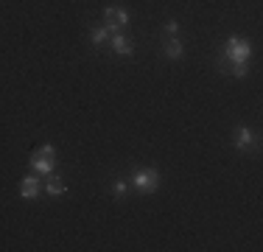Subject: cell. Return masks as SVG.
I'll return each mask as SVG.
<instances>
[{
	"label": "cell",
	"instance_id": "1",
	"mask_svg": "<svg viewBox=\"0 0 263 252\" xmlns=\"http://www.w3.org/2000/svg\"><path fill=\"white\" fill-rule=\"evenodd\" d=\"M132 185H135V191H140V193H154L160 188L157 168H137L135 176H132Z\"/></svg>",
	"mask_w": 263,
	"mask_h": 252
},
{
	"label": "cell",
	"instance_id": "12",
	"mask_svg": "<svg viewBox=\"0 0 263 252\" xmlns=\"http://www.w3.org/2000/svg\"><path fill=\"white\" fill-rule=\"evenodd\" d=\"M126 188H129L126 179H118V182H115V193H118V196H123V193H126Z\"/></svg>",
	"mask_w": 263,
	"mask_h": 252
},
{
	"label": "cell",
	"instance_id": "8",
	"mask_svg": "<svg viewBox=\"0 0 263 252\" xmlns=\"http://www.w3.org/2000/svg\"><path fill=\"white\" fill-rule=\"evenodd\" d=\"M48 193H51V196L65 193V182H62V176H48Z\"/></svg>",
	"mask_w": 263,
	"mask_h": 252
},
{
	"label": "cell",
	"instance_id": "11",
	"mask_svg": "<svg viewBox=\"0 0 263 252\" xmlns=\"http://www.w3.org/2000/svg\"><path fill=\"white\" fill-rule=\"evenodd\" d=\"M247 62H238V65H233V76H238V79H243V76H247Z\"/></svg>",
	"mask_w": 263,
	"mask_h": 252
},
{
	"label": "cell",
	"instance_id": "2",
	"mask_svg": "<svg viewBox=\"0 0 263 252\" xmlns=\"http://www.w3.org/2000/svg\"><path fill=\"white\" fill-rule=\"evenodd\" d=\"M224 56H227L233 65H238V62H247L249 59V42L241 40V37H230L227 45H224Z\"/></svg>",
	"mask_w": 263,
	"mask_h": 252
},
{
	"label": "cell",
	"instance_id": "10",
	"mask_svg": "<svg viewBox=\"0 0 263 252\" xmlns=\"http://www.w3.org/2000/svg\"><path fill=\"white\" fill-rule=\"evenodd\" d=\"M165 53L171 56V59H179V56H182V42H179L177 37H174V40H168L165 42Z\"/></svg>",
	"mask_w": 263,
	"mask_h": 252
},
{
	"label": "cell",
	"instance_id": "6",
	"mask_svg": "<svg viewBox=\"0 0 263 252\" xmlns=\"http://www.w3.org/2000/svg\"><path fill=\"white\" fill-rule=\"evenodd\" d=\"M36 193H40V179L36 176H26L20 185V196L23 199H36Z\"/></svg>",
	"mask_w": 263,
	"mask_h": 252
},
{
	"label": "cell",
	"instance_id": "3",
	"mask_svg": "<svg viewBox=\"0 0 263 252\" xmlns=\"http://www.w3.org/2000/svg\"><path fill=\"white\" fill-rule=\"evenodd\" d=\"M31 168L40 174H51L53 171V146H40L31 154Z\"/></svg>",
	"mask_w": 263,
	"mask_h": 252
},
{
	"label": "cell",
	"instance_id": "9",
	"mask_svg": "<svg viewBox=\"0 0 263 252\" xmlns=\"http://www.w3.org/2000/svg\"><path fill=\"white\" fill-rule=\"evenodd\" d=\"M109 37H112V31L106 28V25H101V28H92V45H104Z\"/></svg>",
	"mask_w": 263,
	"mask_h": 252
},
{
	"label": "cell",
	"instance_id": "7",
	"mask_svg": "<svg viewBox=\"0 0 263 252\" xmlns=\"http://www.w3.org/2000/svg\"><path fill=\"white\" fill-rule=\"evenodd\" d=\"M235 146L238 149H249V146H252V132H249L247 126H238V129H235Z\"/></svg>",
	"mask_w": 263,
	"mask_h": 252
},
{
	"label": "cell",
	"instance_id": "5",
	"mask_svg": "<svg viewBox=\"0 0 263 252\" xmlns=\"http://www.w3.org/2000/svg\"><path fill=\"white\" fill-rule=\"evenodd\" d=\"M112 50H115V53H121V56H129L132 50H135V45H132L129 37H123V34H112Z\"/></svg>",
	"mask_w": 263,
	"mask_h": 252
},
{
	"label": "cell",
	"instance_id": "4",
	"mask_svg": "<svg viewBox=\"0 0 263 252\" xmlns=\"http://www.w3.org/2000/svg\"><path fill=\"white\" fill-rule=\"evenodd\" d=\"M104 23H106V28L115 34L118 28H123V25L129 23V14H126L123 9H115V6H109V9L104 11Z\"/></svg>",
	"mask_w": 263,
	"mask_h": 252
},
{
	"label": "cell",
	"instance_id": "13",
	"mask_svg": "<svg viewBox=\"0 0 263 252\" xmlns=\"http://www.w3.org/2000/svg\"><path fill=\"white\" fill-rule=\"evenodd\" d=\"M165 31H168V34H177V31H179V23H177V20H168V23H165Z\"/></svg>",
	"mask_w": 263,
	"mask_h": 252
}]
</instances>
